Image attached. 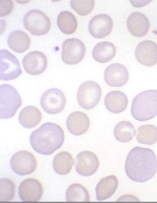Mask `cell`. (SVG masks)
<instances>
[{"instance_id":"obj_8","label":"cell","mask_w":157,"mask_h":203,"mask_svg":"<svg viewBox=\"0 0 157 203\" xmlns=\"http://www.w3.org/2000/svg\"><path fill=\"white\" fill-rule=\"evenodd\" d=\"M86 52L85 45L80 40L75 38L67 39L62 45V60L67 64H78L83 59Z\"/></svg>"},{"instance_id":"obj_20","label":"cell","mask_w":157,"mask_h":203,"mask_svg":"<svg viewBox=\"0 0 157 203\" xmlns=\"http://www.w3.org/2000/svg\"><path fill=\"white\" fill-rule=\"evenodd\" d=\"M118 185V180L114 175H110L101 179L95 188L97 199L101 201L109 198L114 194Z\"/></svg>"},{"instance_id":"obj_24","label":"cell","mask_w":157,"mask_h":203,"mask_svg":"<svg viewBox=\"0 0 157 203\" xmlns=\"http://www.w3.org/2000/svg\"><path fill=\"white\" fill-rule=\"evenodd\" d=\"M74 163L72 155L66 151H61L55 156L52 167L54 171L60 175H65L71 171Z\"/></svg>"},{"instance_id":"obj_25","label":"cell","mask_w":157,"mask_h":203,"mask_svg":"<svg viewBox=\"0 0 157 203\" xmlns=\"http://www.w3.org/2000/svg\"><path fill=\"white\" fill-rule=\"evenodd\" d=\"M114 135L116 139L122 143L131 141L136 135V130L133 125L130 122L123 121L115 126Z\"/></svg>"},{"instance_id":"obj_29","label":"cell","mask_w":157,"mask_h":203,"mask_svg":"<svg viewBox=\"0 0 157 203\" xmlns=\"http://www.w3.org/2000/svg\"><path fill=\"white\" fill-rule=\"evenodd\" d=\"M0 201H10L14 198L15 187L13 182L10 179L2 178L0 179Z\"/></svg>"},{"instance_id":"obj_17","label":"cell","mask_w":157,"mask_h":203,"mask_svg":"<svg viewBox=\"0 0 157 203\" xmlns=\"http://www.w3.org/2000/svg\"><path fill=\"white\" fill-rule=\"evenodd\" d=\"M90 120L88 116L80 111L71 113L66 120V126L69 132L74 135L79 136L86 133L90 126Z\"/></svg>"},{"instance_id":"obj_7","label":"cell","mask_w":157,"mask_h":203,"mask_svg":"<svg viewBox=\"0 0 157 203\" xmlns=\"http://www.w3.org/2000/svg\"><path fill=\"white\" fill-rule=\"evenodd\" d=\"M66 99L63 93L56 88H50L42 94L40 104L47 113L56 114L61 112L66 106Z\"/></svg>"},{"instance_id":"obj_18","label":"cell","mask_w":157,"mask_h":203,"mask_svg":"<svg viewBox=\"0 0 157 203\" xmlns=\"http://www.w3.org/2000/svg\"><path fill=\"white\" fill-rule=\"evenodd\" d=\"M128 104L126 95L122 92L115 90L108 93L104 98V104L107 110L112 113L118 114L124 111Z\"/></svg>"},{"instance_id":"obj_13","label":"cell","mask_w":157,"mask_h":203,"mask_svg":"<svg viewBox=\"0 0 157 203\" xmlns=\"http://www.w3.org/2000/svg\"><path fill=\"white\" fill-rule=\"evenodd\" d=\"M22 64L25 72L35 76L42 73L46 70L48 61L46 56L39 51H31L23 58Z\"/></svg>"},{"instance_id":"obj_2","label":"cell","mask_w":157,"mask_h":203,"mask_svg":"<svg viewBox=\"0 0 157 203\" xmlns=\"http://www.w3.org/2000/svg\"><path fill=\"white\" fill-rule=\"evenodd\" d=\"M64 140L62 128L51 122L43 124L31 134L30 137L33 149L38 153L44 155H51L60 148Z\"/></svg>"},{"instance_id":"obj_9","label":"cell","mask_w":157,"mask_h":203,"mask_svg":"<svg viewBox=\"0 0 157 203\" xmlns=\"http://www.w3.org/2000/svg\"><path fill=\"white\" fill-rule=\"evenodd\" d=\"M22 73L16 57L5 49L0 51V79L8 81L17 78Z\"/></svg>"},{"instance_id":"obj_30","label":"cell","mask_w":157,"mask_h":203,"mask_svg":"<svg viewBox=\"0 0 157 203\" xmlns=\"http://www.w3.org/2000/svg\"><path fill=\"white\" fill-rule=\"evenodd\" d=\"M94 4V0H72L70 2L71 8L82 16L89 14L93 8Z\"/></svg>"},{"instance_id":"obj_14","label":"cell","mask_w":157,"mask_h":203,"mask_svg":"<svg viewBox=\"0 0 157 203\" xmlns=\"http://www.w3.org/2000/svg\"><path fill=\"white\" fill-rule=\"evenodd\" d=\"M135 56L139 63L146 66L154 65L157 62V45L150 40L140 43L135 52Z\"/></svg>"},{"instance_id":"obj_1","label":"cell","mask_w":157,"mask_h":203,"mask_svg":"<svg viewBox=\"0 0 157 203\" xmlns=\"http://www.w3.org/2000/svg\"><path fill=\"white\" fill-rule=\"evenodd\" d=\"M125 170L131 180L143 183L151 179L157 171V159L154 151L145 147H136L128 154Z\"/></svg>"},{"instance_id":"obj_31","label":"cell","mask_w":157,"mask_h":203,"mask_svg":"<svg viewBox=\"0 0 157 203\" xmlns=\"http://www.w3.org/2000/svg\"><path fill=\"white\" fill-rule=\"evenodd\" d=\"M152 32L155 34L157 35V30H154L152 31Z\"/></svg>"},{"instance_id":"obj_12","label":"cell","mask_w":157,"mask_h":203,"mask_svg":"<svg viewBox=\"0 0 157 203\" xmlns=\"http://www.w3.org/2000/svg\"><path fill=\"white\" fill-rule=\"evenodd\" d=\"M99 166L98 158L91 151H81L76 157L75 170L81 176H87L93 175L97 171Z\"/></svg>"},{"instance_id":"obj_28","label":"cell","mask_w":157,"mask_h":203,"mask_svg":"<svg viewBox=\"0 0 157 203\" xmlns=\"http://www.w3.org/2000/svg\"><path fill=\"white\" fill-rule=\"evenodd\" d=\"M67 202H89L90 196L86 189L81 184L75 183L68 188L66 193Z\"/></svg>"},{"instance_id":"obj_26","label":"cell","mask_w":157,"mask_h":203,"mask_svg":"<svg viewBox=\"0 0 157 203\" xmlns=\"http://www.w3.org/2000/svg\"><path fill=\"white\" fill-rule=\"evenodd\" d=\"M136 137L141 144L152 145L157 142V127L153 125L146 124L139 126Z\"/></svg>"},{"instance_id":"obj_11","label":"cell","mask_w":157,"mask_h":203,"mask_svg":"<svg viewBox=\"0 0 157 203\" xmlns=\"http://www.w3.org/2000/svg\"><path fill=\"white\" fill-rule=\"evenodd\" d=\"M105 81L109 86L121 87L128 82L129 75L126 68L119 63L112 64L107 66L104 72Z\"/></svg>"},{"instance_id":"obj_6","label":"cell","mask_w":157,"mask_h":203,"mask_svg":"<svg viewBox=\"0 0 157 203\" xmlns=\"http://www.w3.org/2000/svg\"><path fill=\"white\" fill-rule=\"evenodd\" d=\"M24 24L27 30L36 35L46 34L51 27L49 17L43 11L36 9L31 10L25 14Z\"/></svg>"},{"instance_id":"obj_23","label":"cell","mask_w":157,"mask_h":203,"mask_svg":"<svg viewBox=\"0 0 157 203\" xmlns=\"http://www.w3.org/2000/svg\"><path fill=\"white\" fill-rule=\"evenodd\" d=\"M116 53V49L113 44L105 41L99 43L94 47L92 55L96 61L105 63L112 59Z\"/></svg>"},{"instance_id":"obj_16","label":"cell","mask_w":157,"mask_h":203,"mask_svg":"<svg viewBox=\"0 0 157 203\" xmlns=\"http://www.w3.org/2000/svg\"><path fill=\"white\" fill-rule=\"evenodd\" d=\"M113 22L111 18L106 14H100L90 20L88 29L90 34L97 38H102L108 35L111 32Z\"/></svg>"},{"instance_id":"obj_4","label":"cell","mask_w":157,"mask_h":203,"mask_svg":"<svg viewBox=\"0 0 157 203\" xmlns=\"http://www.w3.org/2000/svg\"><path fill=\"white\" fill-rule=\"evenodd\" d=\"M22 104L21 96L16 89L8 84L0 86V118L13 117Z\"/></svg>"},{"instance_id":"obj_19","label":"cell","mask_w":157,"mask_h":203,"mask_svg":"<svg viewBox=\"0 0 157 203\" xmlns=\"http://www.w3.org/2000/svg\"><path fill=\"white\" fill-rule=\"evenodd\" d=\"M128 29L133 35L141 37L145 35L149 28V20L143 14L135 12L131 14L127 21Z\"/></svg>"},{"instance_id":"obj_3","label":"cell","mask_w":157,"mask_h":203,"mask_svg":"<svg viewBox=\"0 0 157 203\" xmlns=\"http://www.w3.org/2000/svg\"><path fill=\"white\" fill-rule=\"evenodd\" d=\"M131 115L136 120H150L157 115V90L140 92L133 99L131 108Z\"/></svg>"},{"instance_id":"obj_21","label":"cell","mask_w":157,"mask_h":203,"mask_svg":"<svg viewBox=\"0 0 157 203\" xmlns=\"http://www.w3.org/2000/svg\"><path fill=\"white\" fill-rule=\"evenodd\" d=\"M42 114L38 108L32 106L24 108L20 111L18 120L23 127L31 128L36 126L40 122Z\"/></svg>"},{"instance_id":"obj_10","label":"cell","mask_w":157,"mask_h":203,"mask_svg":"<svg viewBox=\"0 0 157 203\" xmlns=\"http://www.w3.org/2000/svg\"><path fill=\"white\" fill-rule=\"evenodd\" d=\"M10 164L12 170L15 173L25 176L34 171L37 166V162L32 153L22 150L16 152L12 156Z\"/></svg>"},{"instance_id":"obj_22","label":"cell","mask_w":157,"mask_h":203,"mask_svg":"<svg viewBox=\"0 0 157 203\" xmlns=\"http://www.w3.org/2000/svg\"><path fill=\"white\" fill-rule=\"evenodd\" d=\"M9 47L14 52L18 53L26 51L31 44L29 36L24 31L15 30L9 35L8 39Z\"/></svg>"},{"instance_id":"obj_5","label":"cell","mask_w":157,"mask_h":203,"mask_svg":"<svg viewBox=\"0 0 157 203\" xmlns=\"http://www.w3.org/2000/svg\"><path fill=\"white\" fill-rule=\"evenodd\" d=\"M101 94V89L98 83L93 81H86L78 88L77 101L81 107L85 110H91L98 103Z\"/></svg>"},{"instance_id":"obj_27","label":"cell","mask_w":157,"mask_h":203,"mask_svg":"<svg viewBox=\"0 0 157 203\" xmlns=\"http://www.w3.org/2000/svg\"><path fill=\"white\" fill-rule=\"evenodd\" d=\"M57 24L62 32L70 35L76 31L77 22L76 18L71 12L64 11L61 12L58 15Z\"/></svg>"},{"instance_id":"obj_15","label":"cell","mask_w":157,"mask_h":203,"mask_svg":"<svg viewBox=\"0 0 157 203\" xmlns=\"http://www.w3.org/2000/svg\"><path fill=\"white\" fill-rule=\"evenodd\" d=\"M43 189L41 183L34 178H28L20 184L18 194L21 199L24 202H37L41 199Z\"/></svg>"}]
</instances>
